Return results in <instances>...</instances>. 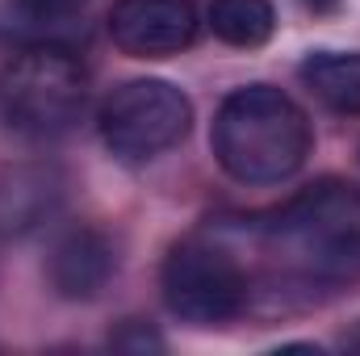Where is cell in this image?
I'll list each match as a JSON object with an SVG mask.
<instances>
[{
    "label": "cell",
    "instance_id": "ba28073f",
    "mask_svg": "<svg viewBox=\"0 0 360 356\" xmlns=\"http://www.w3.org/2000/svg\"><path fill=\"white\" fill-rule=\"evenodd\" d=\"M113 272H117V252H113L109 235H101L92 227H80V231L63 235L55 243V252H51V285L68 302L96 298L109 285Z\"/></svg>",
    "mask_w": 360,
    "mask_h": 356
},
{
    "label": "cell",
    "instance_id": "52a82bcc",
    "mask_svg": "<svg viewBox=\"0 0 360 356\" xmlns=\"http://www.w3.org/2000/svg\"><path fill=\"white\" fill-rule=\"evenodd\" d=\"M63 205V177L46 164H17L0 172V239H25Z\"/></svg>",
    "mask_w": 360,
    "mask_h": 356
},
{
    "label": "cell",
    "instance_id": "4fadbf2b",
    "mask_svg": "<svg viewBox=\"0 0 360 356\" xmlns=\"http://www.w3.org/2000/svg\"><path fill=\"white\" fill-rule=\"evenodd\" d=\"M302 4H306V8H314V13H335L344 0H302Z\"/></svg>",
    "mask_w": 360,
    "mask_h": 356
},
{
    "label": "cell",
    "instance_id": "3957f363",
    "mask_svg": "<svg viewBox=\"0 0 360 356\" xmlns=\"http://www.w3.org/2000/svg\"><path fill=\"white\" fill-rule=\"evenodd\" d=\"M160 285L168 310L193 327H222L252 310L248 265L218 227H205L172 243Z\"/></svg>",
    "mask_w": 360,
    "mask_h": 356
},
{
    "label": "cell",
    "instance_id": "6da1fadb",
    "mask_svg": "<svg viewBox=\"0 0 360 356\" xmlns=\"http://www.w3.org/2000/svg\"><path fill=\"white\" fill-rule=\"evenodd\" d=\"M252 276V306L310 302L360 281V189L323 177L256 218L218 222Z\"/></svg>",
    "mask_w": 360,
    "mask_h": 356
},
{
    "label": "cell",
    "instance_id": "5b68a950",
    "mask_svg": "<svg viewBox=\"0 0 360 356\" xmlns=\"http://www.w3.org/2000/svg\"><path fill=\"white\" fill-rule=\"evenodd\" d=\"M101 139L122 160H155L172 151L193 126L188 96L168 80H126L101 101Z\"/></svg>",
    "mask_w": 360,
    "mask_h": 356
},
{
    "label": "cell",
    "instance_id": "9c48e42d",
    "mask_svg": "<svg viewBox=\"0 0 360 356\" xmlns=\"http://www.w3.org/2000/svg\"><path fill=\"white\" fill-rule=\"evenodd\" d=\"M297 76L331 113H360V51H310Z\"/></svg>",
    "mask_w": 360,
    "mask_h": 356
},
{
    "label": "cell",
    "instance_id": "5bb4252c",
    "mask_svg": "<svg viewBox=\"0 0 360 356\" xmlns=\"http://www.w3.org/2000/svg\"><path fill=\"white\" fill-rule=\"evenodd\" d=\"M344 348H352V352H360V327L352 331V336H344Z\"/></svg>",
    "mask_w": 360,
    "mask_h": 356
},
{
    "label": "cell",
    "instance_id": "8992f818",
    "mask_svg": "<svg viewBox=\"0 0 360 356\" xmlns=\"http://www.w3.org/2000/svg\"><path fill=\"white\" fill-rule=\"evenodd\" d=\"M109 38L134 59H168L197 38L193 0H113Z\"/></svg>",
    "mask_w": 360,
    "mask_h": 356
},
{
    "label": "cell",
    "instance_id": "30bf717a",
    "mask_svg": "<svg viewBox=\"0 0 360 356\" xmlns=\"http://www.w3.org/2000/svg\"><path fill=\"white\" fill-rule=\"evenodd\" d=\"M205 25L214 30L218 42L239 46V51H256L276 34V8L269 0H210Z\"/></svg>",
    "mask_w": 360,
    "mask_h": 356
},
{
    "label": "cell",
    "instance_id": "8fae6325",
    "mask_svg": "<svg viewBox=\"0 0 360 356\" xmlns=\"http://www.w3.org/2000/svg\"><path fill=\"white\" fill-rule=\"evenodd\" d=\"M89 0H13L17 17L30 21L34 30H55V25H68Z\"/></svg>",
    "mask_w": 360,
    "mask_h": 356
},
{
    "label": "cell",
    "instance_id": "7a4b0ae2",
    "mask_svg": "<svg viewBox=\"0 0 360 356\" xmlns=\"http://www.w3.org/2000/svg\"><path fill=\"white\" fill-rule=\"evenodd\" d=\"M214 160L239 184H281L310 155L314 134L306 109L272 84H243L214 113Z\"/></svg>",
    "mask_w": 360,
    "mask_h": 356
},
{
    "label": "cell",
    "instance_id": "7c38bea8",
    "mask_svg": "<svg viewBox=\"0 0 360 356\" xmlns=\"http://www.w3.org/2000/svg\"><path fill=\"white\" fill-rule=\"evenodd\" d=\"M109 344H113V348H122V352H147V348H151V352H160V348H164V336H160L155 327H147V323L130 319L122 331H113V336H109Z\"/></svg>",
    "mask_w": 360,
    "mask_h": 356
},
{
    "label": "cell",
    "instance_id": "277c9868",
    "mask_svg": "<svg viewBox=\"0 0 360 356\" xmlns=\"http://www.w3.org/2000/svg\"><path fill=\"white\" fill-rule=\"evenodd\" d=\"M89 105V72L63 46H30L0 72V113L13 130L51 139L80 122Z\"/></svg>",
    "mask_w": 360,
    "mask_h": 356
}]
</instances>
